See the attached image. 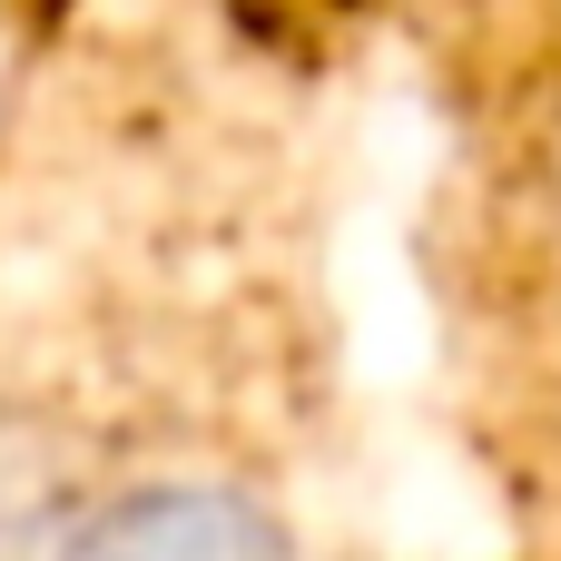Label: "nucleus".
Returning a JSON list of instances; mask_svg holds the SVG:
<instances>
[{"instance_id":"f257e3e1","label":"nucleus","mask_w":561,"mask_h":561,"mask_svg":"<svg viewBox=\"0 0 561 561\" xmlns=\"http://www.w3.org/2000/svg\"><path fill=\"white\" fill-rule=\"evenodd\" d=\"M59 561H296L266 503L217 493V483H148L99 503Z\"/></svg>"},{"instance_id":"f03ea898","label":"nucleus","mask_w":561,"mask_h":561,"mask_svg":"<svg viewBox=\"0 0 561 561\" xmlns=\"http://www.w3.org/2000/svg\"><path fill=\"white\" fill-rule=\"evenodd\" d=\"M552 207H561V128H552Z\"/></svg>"}]
</instances>
